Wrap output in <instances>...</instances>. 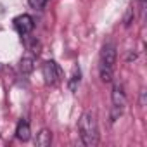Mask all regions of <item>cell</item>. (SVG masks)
<instances>
[{"instance_id": "1", "label": "cell", "mask_w": 147, "mask_h": 147, "mask_svg": "<svg viewBox=\"0 0 147 147\" xmlns=\"http://www.w3.org/2000/svg\"><path fill=\"white\" fill-rule=\"evenodd\" d=\"M80 137L87 147H94L99 142V128H97V119L94 113L87 111L80 118Z\"/></svg>"}, {"instance_id": "4", "label": "cell", "mask_w": 147, "mask_h": 147, "mask_svg": "<svg viewBox=\"0 0 147 147\" xmlns=\"http://www.w3.org/2000/svg\"><path fill=\"white\" fill-rule=\"evenodd\" d=\"M42 75H43L47 85H55V83H59L62 73H61V67L55 64V61H45L42 66Z\"/></svg>"}, {"instance_id": "2", "label": "cell", "mask_w": 147, "mask_h": 147, "mask_svg": "<svg viewBox=\"0 0 147 147\" xmlns=\"http://www.w3.org/2000/svg\"><path fill=\"white\" fill-rule=\"evenodd\" d=\"M114 64H116V47L114 43H106L102 47L100 52V80L104 83H111L113 82V71H114Z\"/></svg>"}, {"instance_id": "5", "label": "cell", "mask_w": 147, "mask_h": 147, "mask_svg": "<svg viewBox=\"0 0 147 147\" xmlns=\"http://www.w3.org/2000/svg\"><path fill=\"white\" fill-rule=\"evenodd\" d=\"M33 26H35L33 18L28 16V14H21V16H18V18L14 19V28H16V31H18L19 35H23V36L28 35V33H31Z\"/></svg>"}, {"instance_id": "3", "label": "cell", "mask_w": 147, "mask_h": 147, "mask_svg": "<svg viewBox=\"0 0 147 147\" xmlns=\"http://www.w3.org/2000/svg\"><path fill=\"white\" fill-rule=\"evenodd\" d=\"M126 106V95H125V88L121 83H116L113 88V121L116 118H119L123 114V109Z\"/></svg>"}, {"instance_id": "8", "label": "cell", "mask_w": 147, "mask_h": 147, "mask_svg": "<svg viewBox=\"0 0 147 147\" xmlns=\"http://www.w3.org/2000/svg\"><path fill=\"white\" fill-rule=\"evenodd\" d=\"M50 142H52V133L49 131V130H42L38 135H36V138H35V144L38 145V147H47V145H50Z\"/></svg>"}, {"instance_id": "9", "label": "cell", "mask_w": 147, "mask_h": 147, "mask_svg": "<svg viewBox=\"0 0 147 147\" xmlns=\"http://www.w3.org/2000/svg\"><path fill=\"white\" fill-rule=\"evenodd\" d=\"M31 69H33V59L31 57H24L21 61V71L23 73H30Z\"/></svg>"}, {"instance_id": "6", "label": "cell", "mask_w": 147, "mask_h": 147, "mask_svg": "<svg viewBox=\"0 0 147 147\" xmlns=\"http://www.w3.org/2000/svg\"><path fill=\"white\" fill-rule=\"evenodd\" d=\"M80 82H82V71H80V67H78V66H75V67H73V71H71L69 82H67V87H69V90H71L73 94L78 90Z\"/></svg>"}, {"instance_id": "10", "label": "cell", "mask_w": 147, "mask_h": 147, "mask_svg": "<svg viewBox=\"0 0 147 147\" xmlns=\"http://www.w3.org/2000/svg\"><path fill=\"white\" fill-rule=\"evenodd\" d=\"M28 4H30L33 9H42V7L47 4V0H28Z\"/></svg>"}, {"instance_id": "7", "label": "cell", "mask_w": 147, "mask_h": 147, "mask_svg": "<svg viewBox=\"0 0 147 147\" xmlns=\"http://www.w3.org/2000/svg\"><path fill=\"white\" fill-rule=\"evenodd\" d=\"M16 137L23 142H26L30 137H31V130H30V125L26 121H19L18 128H16Z\"/></svg>"}, {"instance_id": "11", "label": "cell", "mask_w": 147, "mask_h": 147, "mask_svg": "<svg viewBox=\"0 0 147 147\" xmlns=\"http://www.w3.org/2000/svg\"><path fill=\"white\" fill-rule=\"evenodd\" d=\"M130 18H131V9H128V12H126V18H125V24H126V26L130 24Z\"/></svg>"}]
</instances>
